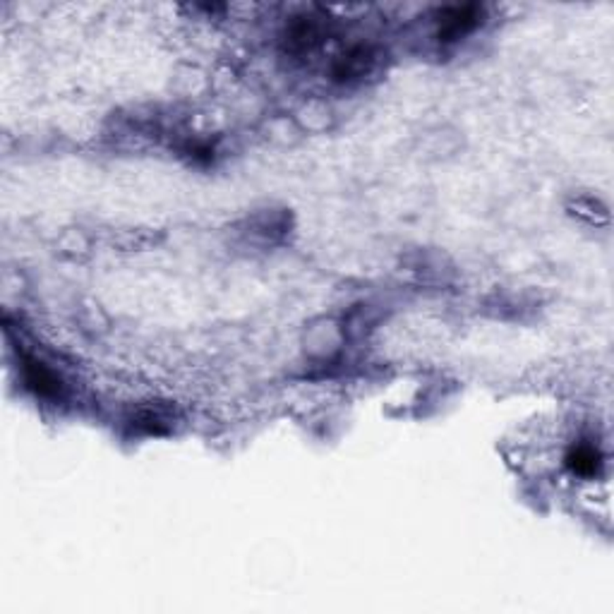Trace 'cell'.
I'll use <instances>...</instances> for the list:
<instances>
[{
	"label": "cell",
	"instance_id": "obj_2",
	"mask_svg": "<svg viewBox=\"0 0 614 614\" xmlns=\"http://www.w3.org/2000/svg\"><path fill=\"white\" fill-rule=\"evenodd\" d=\"M377 56L370 46H353L346 53H341L334 63H331V80L338 84H351V82L363 80L365 75L373 73Z\"/></svg>",
	"mask_w": 614,
	"mask_h": 614
},
{
	"label": "cell",
	"instance_id": "obj_7",
	"mask_svg": "<svg viewBox=\"0 0 614 614\" xmlns=\"http://www.w3.org/2000/svg\"><path fill=\"white\" fill-rule=\"evenodd\" d=\"M574 214H576V216H583V219H588L591 224H605L607 221L605 205H600L598 199H592V197L576 199V205H574Z\"/></svg>",
	"mask_w": 614,
	"mask_h": 614
},
{
	"label": "cell",
	"instance_id": "obj_6",
	"mask_svg": "<svg viewBox=\"0 0 614 614\" xmlns=\"http://www.w3.org/2000/svg\"><path fill=\"white\" fill-rule=\"evenodd\" d=\"M169 420L171 417L163 416V410L145 408L135 416L132 425H135L137 430L146 432V434H163V432H169Z\"/></svg>",
	"mask_w": 614,
	"mask_h": 614
},
{
	"label": "cell",
	"instance_id": "obj_4",
	"mask_svg": "<svg viewBox=\"0 0 614 614\" xmlns=\"http://www.w3.org/2000/svg\"><path fill=\"white\" fill-rule=\"evenodd\" d=\"M320 41H322V27L312 17H303L285 31V48L291 53L312 51Z\"/></svg>",
	"mask_w": 614,
	"mask_h": 614
},
{
	"label": "cell",
	"instance_id": "obj_3",
	"mask_svg": "<svg viewBox=\"0 0 614 614\" xmlns=\"http://www.w3.org/2000/svg\"><path fill=\"white\" fill-rule=\"evenodd\" d=\"M22 377L27 389H31L41 399H58V396H63V389H66L63 380L46 365L44 360L31 358V355L22 358Z\"/></svg>",
	"mask_w": 614,
	"mask_h": 614
},
{
	"label": "cell",
	"instance_id": "obj_5",
	"mask_svg": "<svg viewBox=\"0 0 614 614\" xmlns=\"http://www.w3.org/2000/svg\"><path fill=\"white\" fill-rule=\"evenodd\" d=\"M566 466L571 473L581 478H595L602 469V453L598 446L591 444H576L566 453Z\"/></svg>",
	"mask_w": 614,
	"mask_h": 614
},
{
	"label": "cell",
	"instance_id": "obj_1",
	"mask_svg": "<svg viewBox=\"0 0 614 614\" xmlns=\"http://www.w3.org/2000/svg\"><path fill=\"white\" fill-rule=\"evenodd\" d=\"M483 20V8L480 5H453V8H444L439 13L437 20V41L442 44H452L459 41L460 37H466L476 30Z\"/></svg>",
	"mask_w": 614,
	"mask_h": 614
}]
</instances>
